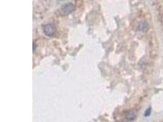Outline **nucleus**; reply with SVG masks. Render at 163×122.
I'll list each match as a JSON object with an SVG mask.
<instances>
[{
    "mask_svg": "<svg viewBox=\"0 0 163 122\" xmlns=\"http://www.w3.org/2000/svg\"><path fill=\"white\" fill-rule=\"evenodd\" d=\"M117 122H120V121H117Z\"/></svg>",
    "mask_w": 163,
    "mask_h": 122,
    "instance_id": "5",
    "label": "nucleus"
},
{
    "mask_svg": "<svg viewBox=\"0 0 163 122\" xmlns=\"http://www.w3.org/2000/svg\"><path fill=\"white\" fill-rule=\"evenodd\" d=\"M56 26L53 23H48L44 26V32L47 36H52L56 32Z\"/></svg>",
    "mask_w": 163,
    "mask_h": 122,
    "instance_id": "1",
    "label": "nucleus"
},
{
    "mask_svg": "<svg viewBox=\"0 0 163 122\" xmlns=\"http://www.w3.org/2000/svg\"><path fill=\"white\" fill-rule=\"evenodd\" d=\"M126 118L128 120H129V121L133 120L136 118V113L133 111H130L127 113Z\"/></svg>",
    "mask_w": 163,
    "mask_h": 122,
    "instance_id": "3",
    "label": "nucleus"
},
{
    "mask_svg": "<svg viewBox=\"0 0 163 122\" xmlns=\"http://www.w3.org/2000/svg\"><path fill=\"white\" fill-rule=\"evenodd\" d=\"M75 9V6H73V4L70 3L64 5L60 10V13L62 15H67L71 13L73 11H74Z\"/></svg>",
    "mask_w": 163,
    "mask_h": 122,
    "instance_id": "2",
    "label": "nucleus"
},
{
    "mask_svg": "<svg viewBox=\"0 0 163 122\" xmlns=\"http://www.w3.org/2000/svg\"><path fill=\"white\" fill-rule=\"evenodd\" d=\"M150 113H151V108H149V109H147L146 110L145 112V116H149L150 115Z\"/></svg>",
    "mask_w": 163,
    "mask_h": 122,
    "instance_id": "4",
    "label": "nucleus"
}]
</instances>
